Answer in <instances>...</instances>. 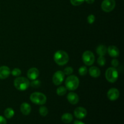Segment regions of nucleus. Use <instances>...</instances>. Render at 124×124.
Wrapping results in <instances>:
<instances>
[{"label": "nucleus", "instance_id": "19", "mask_svg": "<svg viewBox=\"0 0 124 124\" xmlns=\"http://www.w3.org/2000/svg\"><path fill=\"white\" fill-rule=\"evenodd\" d=\"M4 116L7 119H11L15 115V111L13 108H7L5 110L4 113Z\"/></svg>", "mask_w": 124, "mask_h": 124}, {"label": "nucleus", "instance_id": "23", "mask_svg": "<svg viewBox=\"0 0 124 124\" xmlns=\"http://www.w3.org/2000/svg\"><path fill=\"white\" fill-rule=\"evenodd\" d=\"M97 62H98V65L101 67H103L104 65H105V63H106V59H105V58L104 56H99L98 60H97Z\"/></svg>", "mask_w": 124, "mask_h": 124}, {"label": "nucleus", "instance_id": "29", "mask_svg": "<svg viewBox=\"0 0 124 124\" xmlns=\"http://www.w3.org/2000/svg\"><path fill=\"white\" fill-rule=\"evenodd\" d=\"M111 65L113 67L116 68L119 65V61L117 59H113L112 61H111Z\"/></svg>", "mask_w": 124, "mask_h": 124}, {"label": "nucleus", "instance_id": "8", "mask_svg": "<svg viewBox=\"0 0 124 124\" xmlns=\"http://www.w3.org/2000/svg\"><path fill=\"white\" fill-rule=\"evenodd\" d=\"M64 77H65V75L63 71H60V70L57 71L56 72L54 73L53 76V78H52L53 84L55 85H60L64 81Z\"/></svg>", "mask_w": 124, "mask_h": 124}, {"label": "nucleus", "instance_id": "5", "mask_svg": "<svg viewBox=\"0 0 124 124\" xmlns=\"http://www.w3.org/2000/svg\"><path fill=\"white\" fill-rule=\"evenodd\" d=\"M119 73L115 67H110L105 71V78L109 82L115 83L118 79Z\"/></svg>", "mask_w": 124, "mask_h": 124}, {"label": "nucleus", "instance_id": "4", "mask_svg": "<svg viewBox=\"0 0 124 124\" xmlns=\"http://www.w3.org/2000/svg\"><path fill=\"white\" fill-rule=\"evenodd\" d=\"M30 99L33 104L39 105H44L47 102V97L44 94L39 92H34L30 94Z\"/></svg>", "mask_w": 124, "mask_h": 124}, {"label": "nucleus", "instance_id": "2", "mask_svg": "<svg viewBox=\"0 0 124 124\" xmlns=\"http://www.w3.org/2000/svg\"><path fill=\"white\" fill-rule=\"evenodd\" d=\"M65 88L70 91H73L77 89L79 85V80L77 76L71 75L67 78L65 82Z\"/></svg>", "mask_w": 124, "mask_h": 124}, {"label": "nucleus", "instance_id": "25", "mask_svg": "<svg viewBox=\"0 0 124 124\" xmlns=\"http://www.w3.org/2000/svg\"><path fill=\"white\" fill-rule=\"evenodd\" d=\"M40 85H41V82L39 80H33L31 82H30V85H31L33 88H38Z\"/></svg>", "mask_w": 124, "mask_h": 124}, {"label": "nucleus", "instance_id": "27", "mask_svg": "<svg viewBox=\"0 0 124 124\" xmlns=\"http://www.w3.org/2000/svg\"><path fill=\"white\" fill-rule=\"evenodd\" d=\"M63 72H64V75H71V73H73V69L71 67H66L64 69Z\"/></svg>", "mask_w": 124, "mask_h": 124}, {"label": "nucleus", "instance_id": "28", "mask_svg": "<svg viewBox=\"0 0 124 124\" xmlns=\"http://www.w3.org/2000/svg\"><path fill=\"white\" fill-rule=\"evenodd\" d=\"M95 21V16L93 15H90L88 16L87 17V21H88V24H92Z\"/></svg>", "mask_w": 124, "mask_h": 124}, {"label": "nucleus", "instance_id": "9", "mask_svg": "<svg viewBox=\"0 0 124 124\" xmlns=\"http://www.w3.org/2000/svg\"><path fill=\"white\" fill-rule=\"evenodd\" d=\"M120 95L119 91L116 88H111L108 91L107 97L109 100L111 101H116L119 98Z\"/></svg>", "mask_w": 124, "mask_h": 124}, {"label": "nucleus", "instance_id": "18", "mask_svg": "<svg viewBox=\"0 0 124 124\" xmlns=\"http://www.w3.org/2000/svg\"><path fill=\"white\" fill-rule=\"evenodd\" d=\"M107 52V48L104 45H99L96 48V53L99 56H104Z\"/></svg>", "mask_w": 124, "mask_h": 124}, {"label": "nucleus", "instance_id": "17", "mask_svg": "<svg viewBox=\"0 0 124 124\" xmlns=\"http://www.w3.org/2000/svg\"><path fill=\"white\" fill-rule=\"evenodd\" d=\"M73 115L69 113H65L63 114L61 117L62 121L65 124L70 123L73 121Z\"/></svg>", "mask_w": 124, "mask_h": 124}, {"label": "nucleus", "instance_id": "30", "mask_svg": "<svg viewBox=\"0 0 124 124\" xmlns=\"http://www.w3.org/2000/svg\"><path fill=\"white\" fill-rule=\"evenodd\" d=\"M7 124V121L6 118L3 116H0V124Z\"/></svg>", "mask_w": 124, "mask_h": 124}, {"label": "nucleus", "instance_id": "24", "mask_svg": "<svg viewBox=\"0 0 124 124\" xmlns=\"http://www.w3.org/2000/svg\"><path fill=\"white\" fill-rule=\"evenodd\" d=\"M11 74H12L13 76L18 77V76H19L21 75V70L19 69L15 68V69H13V70L11 71Z\"/></svg>", "mask_w": 124, "mask_h": 124}, {"label": "nucleus", "instance_id": "16", "mask_svg": "<svg viewBox=\"0 0 124 124\" xmlns=\"http://www.w3.org/2000/svg\"><path fill=\"white\" fill-rule=\"evenodd\" d=\"M88 73L92 78H96L101 75V70L98 67L95 66L91 67L88 70Z\"/></svg>", "mask_w": 124, "mask_h": 124}, {"label": "nucleus", "instance_id": "11", "mask_svg": "<svg viewBox=\"0 0 124 124\" xmlns=\"http://www.w3.org/2000/svg\"><path fill=\"white\" fill-rule=\"evenodd\" d=\"M39 70L35 67H32L29 69L27 71V73L28 78L31 81L36 79L39 76Z\"/></svg>", "mask_w": 124, "mask_h": 124}, {"label": "nucleus", "instance_id": "1", "mask_svg": "<svg viewBox=\"0 0 124 124\" xmlns=\"http://www.w3.org/2000/svg\"><path fill=\"white\" fill-rule=\"evenodd\" d=\"M54 61L58 65H65L68 63L69 60V56L67 52L64 50H58L55 52L54 54Z\"/></svg>", "mask_w": 124, "mask_h": 124}, {"label": "nucleus", "instance_id": "6", "mask_svg": "<svg viewBox=\"0 0 124 124\" xmlns=\"http://www.w3.org/2000/svg\"><path fill=\"white\" fill-rule=\"evenodd\" d=\"M82 61L87 66H90L93 65L95 61V57L93 52L89 50H87L84 52L82 54Z\"/></svg>", "mask_w": 124, "mask_h": 124}, {"label": "nucleus", "instance_id": "20", "mask_svg": "<svg viewBox=\"0 0 124 124\" xmlns=\"http://www.w3.org/2000/svg\"><path fill=\"white\" fill-rule=\"evenodd\" d=\"M67 93V88L64 86H60L56 90V93L59 96H64Z\"/></svg>", "mask_w": 124, "mask_h": 124}, {"label": "nucleus", "instance_id": "10", "mask_svg": "<svg viewBox=\"0 0 124 124\" xmlns=\"http://www.w3.org/2000/svg\"><path fill=\"white\" fill-rule=\"evenodd\" d=\"M87 110L85 108L82 107H77L74 110V115L75 117L79 119H82L85 118L87 116Z\"/></svg>", "mask_w": 124, "mask_h": 124}, {"label": "nucleus", "instance_id": "21", "mask_svg": "<svg viewBox=\"0 0 124 124\" xmlns=\"http://www.w3.org/2000/svg\"><path fill=\"white\" fill-rule=\"evenodd\" d=\"M39 114L41 116H43V117H45V116H47L48 115V109L45 106H41V107L39 108Z\"/></svg>", "mask_w": 124, "mask_h": 124}, {"label": "nucleus", "instance_id": "22", "mask_svg": "<svg viewBox=\"0 0 124 124\" xmlns=\"http://www.w3.org/2000/svg\"><path fill=\"white\" fill-rule=\"evenodd\" d=\"M79 74L81 76H85V75H87V72H88V70H87V68L85 66H82L79 69Z\"/></svg>", "mask_w": 124, "mask_h": 124}, {"label": "nucleus", "instance_id": "13", "mask_svg": "<svg viewBox=\"0 0 124 124\" xmlns=\"http://www.w3.org/2000/svg\"><path fill=\"white\" fill-rule=\"evenodd\" d=\"M107 52L110 56L114 58H117L120 54L119 50L115 46H109L108 48H107Z\"/></svg>", "mask_w": 124, "mask_h": 124}, {"label": "nucleus", "instance_id": "12", "mask_svg": "<svg viewBox=\"0 0 124 124\" xmlns=\"http://www.w3.org/2000/svg\"><path fill=\"white\" fill-rule=\"evenodd\" d=\"M11 71L9 68L6 65L0 67V79H4L7 78L10 75Z\"/></svg>", "mask_w": 124, "mask_h": 124}, {"label": "nucleus", "instance_id": "31", "mask_svg": "<svg viewBox=\"0 0 124 124\" xmlns=\"http://www.w3.org/2000/svg\"><path fill=\"white\" fill-rule=\"evenodd\" d=\"M94 1H95V0H85V1L87 3L89 4H93V2H94Z\"/></svg>", "mask_w": 124, "mask_h": 124}, {"label": "nucleus", "instance_id": "15", "mask_svg": "<svg viewBox=\"0 0 124 124\" xmlns=\"http://www.w3.org/2000/svg\"><path fill=\"white\" fill-rule=\"evenodd\" d=\"M21 112L25 116H27V115H30L31 113V106L27 102H24L21 105L20 107Z\"/></svg>", "mask_w": 124, "mask_h": 124}, {"label": "nucleus", "instance_id": "7", "mask_svg": "<svg viewBox=\"0 0 124 124\" xmlns=\"http://www.w3.org/2000/svg\"><path fill=\"white\" fill-rule=\"evenodd\" d=\"M116 6L115 0H104L101 4V8L104 12H110L113 10Z\"/></svg>", "mask_w": 124, "mask_h": 124}, {"label": "nucleus", "instance_id": "32", "mask_svg": "<svg viewBox=\"0 0 124 124\" xmlns=\"http://www.w3.org/2000/svg\"><path fill=\"white\" fill-rule=\"evenodd\" d=\"M74 124H85L80 121H75V122H74Z\"/></svg>", "mask_w": 124, "mask_h": 124}, {"label": "nucleus", "instance_id": "14", "mask_svg": "<svg viewBox=\"0 0 124 124\" xmlns=\"http://www.w3.org/2000/svg\"><path fill=\"white\" fill-rule=\"evenodd\" d=\"M67 100L72 105H76L78 103L79 98L78 95L76 93L70 92L67 95Z\"/></svg>", "mask_w": 124, "mask_h": 124}, {"label": "nucleus", "instance_id": "3", "mask_svg": "<svg viewBox=\"0 0 124 124\" xmlns=\"http://www.w3.org/2000/svg\"><path fill=\"white\" fill-rule=\"evenodd\" d=\"M14 86L18 90L25 91L30 86V82L24 77H17L14 81Z\"/></svg>", "mask_w": 124, "mask_h": 124}, {"label": "nucleus", "instance_id": "26", "mask_svg": "<svg viewBox=\"0 0 124 124\" xmlns=\"http://www.w3.org/2000/svg\"><path fill=\"white\" fill-rule=\"evenodd\" d=\"M85 0H70V2L73 6H78L82 4Z\"/></svg>", "mask_w": 124, "mask_h": 124}]
</instances>
